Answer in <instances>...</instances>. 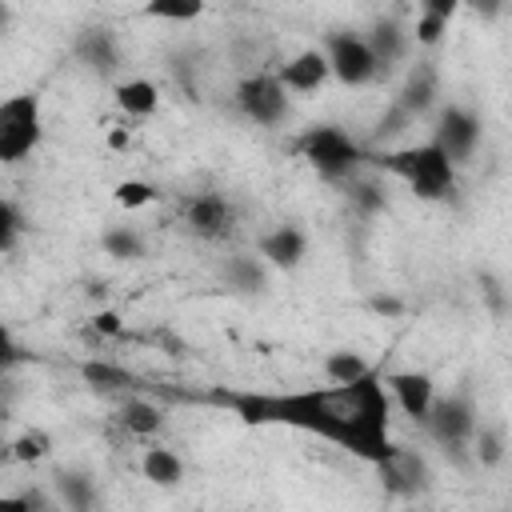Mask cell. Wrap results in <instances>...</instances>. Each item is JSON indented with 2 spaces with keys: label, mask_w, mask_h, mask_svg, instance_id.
<instances>
[{
  "label": "cell",
  "mask_w": 512,
  "mask_h": 512,
  "mask_svg": "<svg viewBox=\"0 0 512 512\" xmlns=\"http://www.w3.org/2000/svg\"><path fill=\"white\" fill-rule=\"evenodd\" d=\"M212 404L228 408L248 428H292L316 436L372 468H380L400 444L392 436V400L384 392V368L352 384L308 388H212Z\"/></svg>",
  "instance_id": "1"
},
{
  "label": "cell",
  "mask_w": 512,
  "mask_h": 512,
  "mask_svg": "<svg viewBox=\"0 0 512 512\" xmlns=\"http://www.w3.org/2000/svg\"><path fill=\"white\" fill-rule=\"evenodd\" d=\"M364 164H372L376 172L400 180L416 200H428V204L448 200L456 192V184H460V168H452V160L432 140L364 152Z\"/></svg>",
  "instance_id": "2"
},
{
  "label": "cell",
  "mask_w": 512,
  "mask_h": 512,
  "mask_svg": "<svg viewBox=\"0 0 512 512\" xmlns=\"http://www.w3.org/2000/svg\"><path fill=\"white\" fill-rule=\"evenodd\" d=\"M292 152L320 176V180H332V184H348L356 180V172L364 168V140H356L344 124H308L296 140H292Z\"/></svg>",
  "instance_id": "3"
},
{
  "label": "cell",
  "mask_w": 512,
  "mask_h": 512,
  "mask_svg": "<svg viewBox=\"0 0 512 512\" xmlns=\"http://www.w3.org/2000/svg\"><path fill=\"white\" fill-rule=\"evenodd\" d=\"M44 144V100L40 92L0 96V164L16 168Z\"/></svg>",
  "instance_id": "4"
},
{
  "label": "cell",
  "mask_w": 512,
  "mask_h": 512,
  "mask_svg": "<svg viewBox=\"0 0 512 512\" xmlns=\"http://www.w3.org/2000/svg\"><path fill=\"white\" fill-rule=\"evenodd\" d=\"M476 424H480V408H476L472 392H468V388H456V392L432 400V412H428V420H424L420 428L432 436V444H440L444 456L464 460Z\"/></svg>",
  "instance_id": "5"
},
{
  "label": "cell",
  "mask_w": 512,
  "mask_h": 512,
  "mask_svg": "<svg viewBox=\"0 0 512 512\" xmlns=\"http://www.w3.org/2000/svg\"><path fill=\"white\" fill-rule=\"evenodd\" d=\"M428 140L452 160V168H468L476 148H480V140H484V120H480V112L472 104L448 100V104H440Z\"/></svg>",
  "instance_id": "6"
},
{
  "label": "cell",
  "mask_w": 512,
  "mask_h": 512,
  "mask_svg": "<svg viewBox=\"0 0 512 512\" xmlns=\"http://www.w3.org/2000/svg\"><path fill=\"white\" fill-rule=\"evenodd\" d=\"M324 60H328V72L336 84L344 88H364L380 76L376 68V56L368 52L364 44V32H352V28H340V32H328L324 44H320Z\"/></svg>",
  "instance_id": "7"
},
{
  "label": "cell",
  "mask_w": 512,
  "mask_h": 512,
  "mask_svg": "<svg viewBox=\"0 0 512 512\" xmlns=\"http://www.w3.org/2000/svg\"><path fill=\"white\" fill-rule=\"evenodd\" d=\"M232 100H236L240 116L252 120L256 128H280L288 120V108H292V96L280 88L276 72H248L232 88Z\"/></svg>",
  "instance_id": "8"
},
{
  "label": "cell",
  "mask_w": 512,
  "mask_h": 512,
  "mask_svg": "<svg viewBox=\"0 0 512 512\" xmlns=\"http://www.w3.org/2000/svg\"><path fill=\"white\" fill-rule=\"evenodd\" d=\"M384 392L392 400V408H400L412 424H424L428 412H432V400L440 396L436 392V380L420 368H396V372H384Z\"/></svg>",
  "instance_id": "9"
},
{
  "label": "cell",
  "mask_w": 512,
  "mask_h": 512,
  "mask_svg": "<svg viewBox=\"0 0 512 512\" xmlns=\"http://www.w3.org/2000/svg\"><path fill=\"white\" fill-rule=\"evenodd\" d=\"M184 224L200 240H228L236 232V208L224 192H196L184 204Z\"/></svg>",
  "instance_id": "10"
},
{
  "label": "cell",
  "mask_w": 512,
  "mask_h": 512,
  "mask_svg": "<svg viewBox=\"0 0 512 512\" xmlns=\"http://www.w3.org/2000/svg\"><path fill=\"white\" fill-rule=\"evenodd\" d=\"M256 256L260 264L272 272H296L308 256V232L300 224H276V228H264L256 236Z\"/></svg>",
  "instance_id": "11"
},
{
  "label": "cell",
  "mask_w": 512,
  "mask_h": 512,
  "mask_svg": "<svg viewBox=\"0 0 512 512\" xmlns=\"http://www.w3.org/2000/svg\"><path fill=\"white\" fill-rule=\"evenodd\" d=\"M392 104H396L400 112H408L412 120H420L424 112H432V108L440 104V68H436V60H416V64H408V72H404V80H400Z\"/></svg>",
  "instance_id": "12"
},
{
  "label": "cell",
  "mask_w": 512,
  "mask_h": 512,
  "mask_svg": "<svg viewBox=\"0 0 512 512\" xmlns=\"http://www.w3.org/2000/svg\"><path fill=\"white\" fill-rule=\"evenodd\" d=\"M272 72H276V80H280V88L288 96H312V92H320L332 80L328 60H324L320 48H300L296 56H288L284 64H276Z\"/></svg>",
  "instance_id": "13"
},
{
  "label": "cell",
  "mask_w": 512,
  "mask_h": 512,
  "mask_svg": "<svg viewBox=\"0 0 512 512\" xmlns=\"http://www.w3.org/2000/svg\"><path fill=\"white\" fill-rule=\"evenodd\" d=\"M380 484L392 492V496H416V492H424L428 488V480H432V472H428V464H424V456L420 452H412V448H396L380 468Z\"/></svg>",
  "instance_id": "14"
},
{
  "label": "cell",
  "mask_w": 512,
  "mask_h": 512,
  "mask_svg": "<svg viewBox=\"0 0 512 512\" xmlns=\"http://www.w3.org/2000/svg\"><path fill=\"white\" fill-rule=\"evenodd\" d=\"M72 52H76V60H80L92 76H104V80H108V76L120 72V40H116V32L104 28V24L84 28V32L76 36Z\"/></svg>",
  "instance_id": "15"
},
{
  "label": "cell",
  "mask_w": 512,
  "mask_h": 512,
  "mask_svg": "<svg viewBox=\"0 0 512 512\" xmlns=\"http://www.w3.org/2000/svg\"><path fill=\"white\" fill-rule=\"evenodd\" d=\"M364 44H368V52L376 56V68H380V72L404 64L408 52H412V36H408V28H404L400 20H392V16L372 20V28L364 32Z\"/></svg>",
  "instance_id": "16"
},
{
  "label": "cell",
  "mask_w": 512,
  "mask_h": 512,
  "mask_svg": "<svg viewBox=\"0 0 512 512\" xmlns=\"http://www.w3.org/2000/svg\"><path fill=\"white\" fill-rule=\"evenodd\" d=\"M452 16H456V4H452V0H448V4H444V0H424V4L416 8V16H412V28H408L412 44H416V48H436V44L444 40Z\"/></svg>",
  "instance_id": "17"
},
{
  "label": "cell",
  "mask_w": 512,
  "mask_h": 512,
  "mask_svg": "<svg viewBox=\"0 0 512 512\" xmlns=\"http://www.w3.org/2000/svg\"><path fill=\"white\" fill-rule=\"evenodd\" d=\"M112 100L128 120H148L160 108V88L148 76H128V80H116Z\"/></svg>",
  "instance_id": "18"
},
{
  "label": "cell",
  "mask_w": 512,
  "mask_h": 512,
  "mask_svg": "<svg viewBox=\"0 0 512 512\" xmlns=\"http://www.w3.org/2000/svg\"><path fill=\"white\" fill-rule=\"evenodd\" d=\"M52 488H56V496L64 500L68 512H96V504H100V488H96V480H92L84 468H64V472H56V476H52Z\"/></svg>",
  "instance_id": "19"
},
{
  "label": "cell",
  "mask_w": 512,
  "mask_h": 512,
  "mask_svg": "<svg viewBox=\"0 0 512 512\" xmlns=\"http://www.w3.org/2000/svg\"><path fill=\"white\" fill-rule=\"evenodd\" d=\"M220 276H224V284H228L232 292H244V296H260V292H268V268H264L260 256H252V252H236V256H228L224 268H220Z\"/></svg>",
  "instance_id": "20"
},
{
  "label": "cell",
  "mask_w": 512,
  "mask_h": 512,
  "mask_svg": "<svg viewBox=\"0 0 512 512\" xmlns=\"http://www.w3.org/2000/svg\"><path fill=\"white\" fill-rule=\"evenodd\" d=\"M116 420H120V428H124L128 436H140V440H152V436L164 428V412H160V404H152L148 396H128V400L120 404Z\"/></svg>",
  "instance_id": "21"
},
{
  "label": "cell",
  "mask_w": 512,
  "mask_h": 512,
  "mask_svg": "<svg viewBox=\"0 0 512 512\" xmlns=\"http://www.w3.org/2000/svg\"><path fill=\"white\" fill-rule=\"evenodd\" d=\"M140 476L156 488H176L184 480V460L164 444H148L140 456Z\"/></svg>",
  "instance_id": "22"
},
{
  "label": "cell",
  "mask_w": 512,
  "mask_h": 512,
  "mask_svg": "<svg viewBox=\"0 0 512 512\" xmlns=\"http://www.w3.org/2000/svg\"><path fill=\"white\" fill-rule=\"evenodd\" d=\"M468 456L480 464V468H500L504 456H508V436H504V424H492V420H480L472 440H468Z\"/></svg>",
  "instance_id": "23"
},
{
  "label": "cell",
  "mask_w": 512,
  "mask_h": 512,
  "mask_svg": "<svg viewBox=\"0 0 512 512\" xmlns=\"http://www.w3.org/2000/svg\"><path fill=\"white\" fill-rule=\"evenodd\" d=\"M100 248L112 260H144L148 256V240L136 224H108L100 232Z\"/></svg>",
  "instance_id": "24"
},
{
  "label": "cell",
  "mask_w": 512,
  "mask_h": 512,
  "mask_svg": "<svg viewBox=\"0 0 512 512\" xmlns=\"http://www.w3.org/2000/svg\"><path fill=\"white\" fill-rule=\"evenodd\" d=\"M376 364L372 360H364L356 348H332L324 360H320V372H324V380L328 384H352V380H360V376H368Z\"/></svg>",
  "instance_id": "25"
},
{
  "label": "cell",
  "mask_w": 512,
  "mask_h": 512,
  "mask_svg": "<svg viewBox=\"0 0 512 512\" xmlns=\"http://www.w3.org/2000/svg\"><path fill=\"white\" fill-rule=\"evenodd\" d=\"M4 456L16 460V464H40L52 456V436L44 428H24L20 436H12L4 444Z\"/></svg>",
  "instance_id": "26"
},
{
  "label": "cell",
  "mask_w": 512,
  "mask_h": 512,
  "mask_svg": "<svg viewBox=\"0 0 512 512\" xmlns=\"http://www.w3.org/2000/svg\"><path fill=\"white\" fill-rule=\"evenodd\" d=\"M148 20H168V24H192L204 16V4L200 0H152L140 8Z\"/></svg>",
  "instance_id": "27"
},
{
  "label": "cell",
  "mask_w": 512,
  "mask_h": 512,
  "mask_svg": "<svg viewBox=\"0 0 512 512\" xmlns=\"http://www.w3.org/2000/svg\"><path fill=\"white\" fill-rule=\"evenodd\" d=\"M412 124H416V120H412L408 112H400L396 104H388V108H384V116H380V120H376V128H372V140H368L364 148H368V152H376L380 144H388V140L404 136V132H408Z\"/></svg>",
  "instance_id": "28"
},
{
  "label": "cell",
  "mask_w": 512,
  "mask_h": 512,
  "mask_svg": "<svg viewBox=\"0 0 512 512\" xmlns=\"http://www.w3.org/2000/svg\"><path fill=\"white\" fill-rule=\"evenodd\" d=\"M112 200H116L124 212H140V208H148V204L156 200V188H152L148 180H140V176H128V180H116Z\"/></svg>",
  "instance_id": "29"
},
{
  "label": "cell",
  "mask_w": 512,
  "mask_h": 512,
  "mask_svg": "<svg viewBox=\"0 0 512 512\" xmlns=\"http://www.w3.org/2000/svg\"><path fill=\"white\" fill-rule=\"evenodd\" d=\"M80 376H84L92 388H100V392H116V388L132 384V376H128L124 368L108 364V360H84V364H80Z\"/></svg>",
  "instance_id": "30"
},
{
  "label": "cell",
  "mask_w": 512,
  "mask_h": 512,
  "mask_svg": "<svg viewBox=\"0 0 512 512\" xmlns=\"http://www.w3.org/2000/svg\"><path fill=\"white\" fill-rule=\"evenodd\" d=\"M20 236H24V216H20V208L0 196V256L12 252V248L20 244Z\"/></svg>",
  "instance_id": "31"
},
{
  "label": "cell",
  "mask_w": 512,
  "mask_h": 512,
  "mask_svg": "<svg viewBox=\"0 0 512 512\" xmlns=\"http://www.w3.org/2000/svg\"><path fill=\"white\" fill-rule=\"evenodd\" d=\"M348 196L360 212H380L384 208V188L376 180H348Z\"/></svg>",
  "instance_id": "32"
},
{
  "label": "cell",
  "mask_w": 512,
  "mask_h": 512,
  "mask_svg": "<svg viewBox=\"0 0 512 512\" xmlns=\"http://www.w3.org/2000/svg\"><path fill=\"white\" fill-rule=\"evenodd\" d=\"M92 332L104 336V340H116V336L124 332L120 312H116V308H100V312H92Z\"/></svg>",
  "instance_id": "33"
},
{
  "label": "cell",
  "mask_w": 512,
  "mask_h": 512,
  "mask_svg": "<svg viewBox=\"0 0 512 512\" xmlns=\"http://www.w3.org/2000/svg\"><path fill=\"white\" fill-rule=\"evenodd\" d=\"M20 356H24V352H20L16 336H12V328H8L4 320H0V376H4V372H8V368H12L16 360H20Z\"/></svg>",
  "instance_id": "34"
},
{
  "label": "cell",
  "mask_w": 512,
  "mask_h": 512,
  "mask_svg": "<svg viewBox=\"0 0 512 512\" xmlns=\"http://www.w3.org/2000/svg\"><path fill=\"white\" fill-rule=\"evenodd\" d=\"M0 512H36V496H28V492H0Z\"/></svg>",
  "instance_id": "35"
},
{
  "label": "cell",
  "mask_w": 512,
  "mask_h": 512,
  "mask_svg": "<svg viewBox=\"0 0 512 512\" xmlns=\"http://www.w3.org/2000/svg\"><path fill=\"white\" fill-rule=\"evenodd\" d=\"M368 308H372V312H388V316L404 312V304H400V300H392V296H372V300H368Z\"/></svg>",
  "instance_id": "36"
},
{
  "label": "cell",
  "mask_w": 512,
  "mask_h": 512,
  "mask_svg": "<svg viewBox=\"0 0 512 512\" xmlns=\"http://www.w3.org/2000/svg\"><path fill=\"white\" fill-rule=\"evenodd\" d=\"M108 144H112V148H128V132H124V128H116V132L108 136Z\"/></svg>",
  "instance_id": "37"
},
{
  "label": "cell",
  "mask_w": 512,
  "mask_h": 512,
  "mask_svg": "<svg viewBox=\"0 0 512 512\" xmlns=\"http://www.w3.org/2000/svg\"><path fill=\"white\" fill-rule=\"evenodd\" d=\"M4 24H8V8L0 4V32H4Z\"/></svg>",
  "instance_id": "38"
},
{
  "label": "cell",
  "mask_w": 512,
  "mask_h": 512,
  "mask_svg": "<svg viewBox=\"0 0 512 512\" xmlns=\"http://www.w3.org/2000/svg\"><path fill=\"white\" fill-rule=\"evenodd\" d=\"M0 456H4V440H0Z\"/></svg>",
  "instance_id": "39"
}]
</instances>
